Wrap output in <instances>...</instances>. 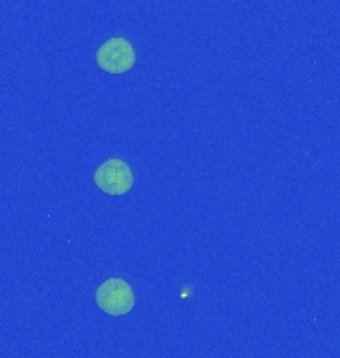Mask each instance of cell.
<instances>
[{
  "instance_id": "cell-1",
  "label": "cell",
  "mask_w": 340,
  "mask_h": 358,
  "mask_svg": "<svg viewBox=\"0 0 340 358\" xmlns=\"http://www.w3.org/2000/svg\"><path fill=\"white\" fill-rule=\"evenodd\" d=\"M96 303L106 315L124 317L136 305V294L124 279H108L96 289Z\"/></svg>"
},
{
  "instance_id": "cell-2",
  "label": "cell",
  "mask_w": 340,
  "mask_h": 358,
  "mask_svg": "<svg viewBox=\"0 0 340 358\" xmlns=\"http://www.w3.org/2000/svg\"><path fill=\"white\" fill-rule=\"evenodd\" d=\"M96 62L108 74H124L136 64V50L129 40L113 36L98 48Z\"/></svg>"
},
{
  "instance_id": "cell-3",
  "label": "cell",
  "mask_w": 340,
  "mask_h": 358,
  "mask_svg": "<svg viewBox=\"0 0 340 358\" xmlns=\"http://www.w3.org/2000/svg\"><path fill=\"white\" fill-rule=\"evenodd\" d=\"M94 183L108 195H124L134 187V171L124 159L112 157L94 171Z\"/></svg>"
}]
</instances>
